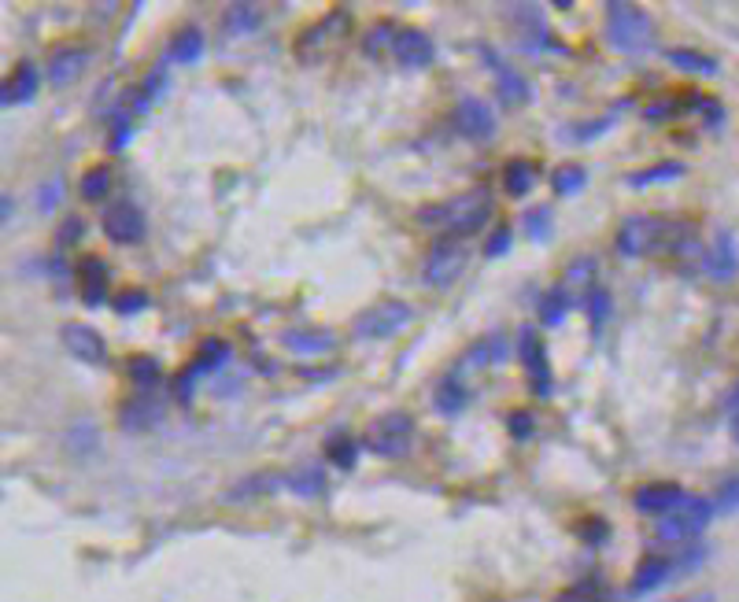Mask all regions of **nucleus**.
<instances>
[{"mask_svg":"<svg viewBox=\"0 0 739 602\" xmlns=\"http://www.w3.org/2000/svg\"><path fill=\"white\" fill-rule=\"evenodd\" d=\"M496 211V200L488 189H470V193L455 196L451 204L444 207H433V211H422V222H437V226L451 229V233H462V237H470V233H481L488 226V218Z\"/></svg>","mask_w":739,"mask_h":602,"instance_id":"obj_1","label":"nucleus"},{"mask_svg":"<svg viewBox=\"0 0 739 602\" xmlns=\"http://www.w3.org/2000/svg\"><path fill=\"white\" fill-rule=\"evenodd\" d=\"M606 41L618 52H647L651 49V41H655L651 15L643 12V8L610 0V4H606Z\"/></svg>","mask_w":739,"mask_h":602,"instance_id":"obj_2","label":"nucleus"},{"mask_svg":"<svg viewBox=\"0 0 739 602\" xmlns=\"http://www.w3.org/2000/svg\"><path fill=\"white\" fill-rule=\"evenodd\" d=\"M363 447L377 458H403L414 447V418L407 410H388L366 425Z\"/></svg>","mask_w":739,"mask_h":602,"instance_id":"obj_3","label":"nucleus"},{"mask_svg":"<svg viewBox=\"0 0 739 602\" xmlns=\"http://www.w3.org/2000/svg\"><path fill=\"white\" fill-rule=\"evenodd\" d=\"M717 506L703 495H688V503L680 506L677 514H666V518L655 521V536L662 543H684V540H695L699 532L710 525Z\"/></svg>","mask_w":739,"mask_h":602,"instance_id":"obj_4","label":"nucleus"},{"mask_svg":"<svg viewBox=\"0 0 739 602\" xmlns=\"http://www.w3.org/2000/svg\"><path fill=\"white\" fill-rule=\"evenodd\" d=\"M669 226L655 215H629L618 229V255L621 259H643L647 252H655L658 244H666Z\"/></svg>","mask_w":739,"mask_h":602,"instance_id":"obj_5","label":"nucleus"},{"mask_svg":"<svg viewBox=\"0 0 739 602\" xmlns=\"http://www.w3.org/2000/svg\"><path fill=\"white\" fill-rule=\"evenodd\" d=\"M411 303L403 300H381L374 307H366L359 318H355V337L363 340H385V337H396L400 329L411 326Z\"/></svg>","mask_w":739,"mask_h":602,"instance_id":"obj_6","label":"nucleus"},{"mask_svg":"<svg viewBox=\"0 0 739 602\" xmlns=\"http://www.w3.org/2000/svg\"><path fill=\"white\" fill-rule=\"evenodd\" d=\"M466 263H470L466 244L455 241V237H440V241L429 248V259H425V281H429L433 289H451L462 277Z\"/></svg>","mask_w":739,"mask_h":602,"instance_id":"obj_7","label":"nucleus"},{"mask_svg":"<svg viewBox=\"0 0 739 602\" xmlns=\"http://www.w3.org/2000/svg\"><path fill=\"white\" fill-rule=\"evenodd\" d=\"M104 237H108L111 244H141L145 241V215H141V207L134 204V200H111L108 207H104Z\"/></svg>","mask_w":739,"mask_h":602,"instance_id":"obj_8","label":"nucleus"},{"mask_svg":"<svg viewBox=\"0 0 739 602\" xmlns=\"http://www.w3.org/2000/svg\"><path fill=\"white\" fill-rule=\"evenodd\" d=\"M518 359L521 370L529 374L536 396H551V362H547V344L540 340L533 326L518 329Z\"/></svg>","mask_w":739,"mask_h":602,"instance_id":"obj_9","label":"nucleus"},{"mask_svg":"<svg viewBox=\"0 0 739 602\" xmlns=\"http://www.w3.org/2000/svg\"><path fill=\"white\" fill-rule=\"evenodd\" d=\"M392 56H396V63L407 67V71H422V67L433 63L437 45H433V37L425 34V30H418V26H400V30H396V41H392Z\"/></svg>","mask_w":739,"mask_h":602,"instance_id":"obj_10","label":"nucleus"},{"mask_svg":"<svg viewBox=\"0 0 739 602\" xmlns=\"http://www.w3.org/2000/svg\"><path fill=\"white\" fill-rule=\"evenodd\" d=\"M688 503V492L673 481H658V484H643L632 495V506L640 514H651V518H666V514H677L680 506Z\"/></svg>","mask_w":739,"mask_h":602,"instance_id":"obj_11","label":"nucleus"},{"mask_svg":"<svg viewBox=\"0 0 739 602\" xmlns=\"http://www.w3.org/2000/svg\"><path fill=\"white\" fill-rule=\"evenodd\" d=\"M60 337H63V348L71 351L78 362H85V366H104V362H108V344H104V337H100L93 326H85V322H67V326L60 329Z\"/></svg>","mask_w":739,"mask_h":602,"instance_id":"obj_12","label":"nucleus"},{"mask_svg":"<svg viewBox=\"0 0 739 602\" xmlns=\"http://www.w3.org/2000/svg\"><path fill=\"white\" fill-rule=\"evenodd\" d=\"M455 130L470 141H492L496 137V115L481 97H466L455 104Z\"/></svg>","mask_w":739,"mask_h":602,"instance_id":"obj_13","label":"nucleus"},{"mask_svg":"<svg viewBox=\"0 0 739 602\" xmlns=\"http://www.w3.org/2000/svg\"><path fill=\"white\" fill-rule=\"evenodd\" d=\"M477 52H481V60L496 71V93H499L503 104H529V100H533V85L525 82V74H518L514 67H507V63L499 60L488 45H477Z\"/></svg>","mask_w":739,"mask_h":602,"instance_id":"obj_14","label":"nucleus"},{"mask_svg":"<svg viewBox=\"0 0 739 602\" xmlns=\"http://www.w3.org/2000/svg\"><path fill=\"white\" fill-rule=\"evenodd\" d=\"M163 414H167V403H163L156 392H141V396L130 399V403L119 410V425L126 433H148V429H156V425L163 422Z\"/></svg>","mask_w":739,"mask_h":602,"instance_id":"obj_15","label":"nucleus"},{"mask_svg":"<svg viewBox=\"0 0 739 602\" xmlns=\"http://www.w3.org/2000/svg\"><path fill=\"white\" fill-rule=\"evenodd\" d=\"M348 30H352V12H329L322 23H315L311 30H303L296 49H300V56H307V49H318V56H322V52L333 49Z\"/></svg>","mask_w":739,"mask_h":602,"instance_id":"obj_16","label":"nucleus"},{"mask_svg":"<svg viewBox=\"0 0 739 602\" xmlns=\"http://www.w3.org/2000/svg\"><path fill=\"white\" fill-rule=\"evenodd\" d=\"M703 270L714 281H732V277L739 274V248H736V237L732 233H717L714 244L703 252Z\"/></svg>","mask_w":739,"mask_h":602,"instance_id":"obj_17","label":"nucleus"},{"mask_svg":"<svg viewBox=\"0 0 739 602\" xmlns=\"http://www.w3.org/2000/svg\"><path fill=\"white\" fill-rule=\"evenodd\" d=\"M673 569H677L673 558H666V554H647L640 566H636V573H632L629 595L632 599H643V595L658 591L669 577H673Z\"/></svg>","mask_w":739,"mask_h":602,"instance_id":"obj_18","label":"nucleus"},{"mask_svg":"<svg viewBox=\"0 0 739 602\" xmlns=\"http://www.w3.org/2000/svg\"><path fill=\"white\" fill-rule=\"evenodd\" d=\"M37 85H41V74L30 60H23L8 74V82H4V93H0V104L4 108H15V104H30L37 97Z\"/></svg>","mask_w":739,"mask_h":602,"instance_id":"obj_19","label":"nucleus"},{"mask_svg":"<svg viewBox=\"0 0 739 602\" xmlns=\"http://www.w3.org/2000/svg\"><path fill=\"white\" fill-rule=\"evenodd\" d=\"M78 281H82V303L85 307H100L108 296V266L97 255H85L78 263Z\"/></svg>","mask_w":739,"mask_h":602,"instance_id":"obj_20","label":"nucleus"},{"mask_svg":"<svg viewBox=\"0 0 739 602\" xmlns=\"http://www.w3.org/2000/svg\"><path fill=\"white\" fill-rule=\"evenodd\" d=\"M281 344L292 351V355H326V351H333V344H337V337L329 333V329H285L281 333Z\"/></svg>","mask_w":739,"mask_h":602,"instance_id":"obj_21","label":"nucleus"},{"mask_svg":"<svg viewBox=\"0 0 739 602\" xmlns=\"http://www.w3.org/2000/svg\"><path fill=\"white\" fill-rule=\"evenodd\" d=\"M89 67V49L82 45H71V49H60L49 60V82L52 85H71L78 74Z\"/></svg>","mask_w":739,"mask_h":602,"instance_id":"obj_22","label":"nucleus"},{"mask_svg":"<svg viewBox=\"0 0 739 602\" xmlns=\"http://www.w3.org/2000/svg\"><path fill=\"white\" fill-rule=\"evenodd\" d=\"M204 56V30L193 23H185L178 34L167 41V60L170 63H196Z\"/></svg>","mask_w":739,"mask_h":602,"instance_id":"obj_23","label":"nucleus"},{"mask_svg":"<svg viewBox=\"0 0 739 602\" xmlns=\"http://www.w3.org/2000/svg\"><path fill=\"white\" fill-rule=\"evenodd\" d=\"M285 488L296 492L300 499L322 495L326 492V470H322L318 462H300V466H292V470L285 473Z\"/></svg>","mask_w":739,"mask_h":602,"instance_id":"obj_24","label":"nucleus"},{"mask_svg":"<svg viewBox=\"0 0 739 602\" xmlns=\"http://www.w3.org/2000/svg\"><path fill=\"white\" fill-rule=\"evenodd\" d=\"M263 26V8L255 4H230L222 12V37H248Z\"/></svg>","mask_w":739,"mask_h":602,"instance_id":"obj_25","label":"nucleus"},{"mask_svg":"<svg viewBox=\"0 0 739 602\" xmlns=\"http://www.w3.org/2000/svg\"><path fill=\"white\" fill-rule=\"evenodd\" d=\"M666 60L684 74H695V78H714L721 71V60L717 56H706L699 49H666Z\"/></svg>","mask_w":739,"mask_h":602,"instance_id":"obj_26","label":"nucleus"},{"mask_svg":"<svg viewBox=\"0 0 739 602\" xmlns=\"http://www.w3.org/2000/svg\"><path fill=\"white\" fill-rule=\"evenodd\" d=\"M433 403H437V410L444 414V418H459L462 410H466V403H470V392H466V385H462V377L459 374L440 377Z\"/></svg>","mask_w":739,"mask_h":602,"instance_id":"obj_27","label":"nucleus"},{"mask_svg":"<svg viewBox=\"0 0 739 602\" xmlns=\"http://www.w3.org/2000/svg\"><path fill=\"white\" fill-rule=\"evenodd\" d=\"M570 307H573V289L566 285V281H558V285L547 289L544 300H540V322H544L547 329L562 326V322H566V314H570Z\"/></svg>","mask_w":739,"mask_h":602,"instance_id":"obj_28","label":"nucleus"},{"mask_svg":"<svg viewBox=\"0 0 739 602\" xmlns=\"http://www.w3.org/2000/svg\"><path fill=\"white\" fill-rule=\"evenodd\" d=\"M359 447H363V440H355L352 433L337 429V433L326 440V458L333 462V466H340V470H355V462H359Z\"/></svg>","mask_w":739,"mask_h":602,"instance_id":"obj_29","label":"nucleus"},{"mask_svg":"<svg viewBox=\"0 0 739 602\" xmlns=\"http://www.w3.org/2000/svg\"><path fill=\"white\" fill-rule=\"evenodd\" d=\"M503 189H507V196H529L536 189V167L529 163V159H514V163H507V170H503Z\"/></svg>","mask_w":739,"mask_h":602,"instance_id":"obj_30","label":"nucleus"},{"mask_svg":"<svg viewBox=\"0 0 739 602\" xmlns=\"http://www.w3.org/2000/svg\"><path fill=\"white\" fill-rule=\"evenodd\" d=\"M274 488H285V473H255L248 481L233 484V492L226 495L230 503H241V499H255V495H267Z\"/></svg>","mask_w":739,"mask_h":602,"instance_id":"obj_31","label":"nucleus"},{"mask_svg":"<svg viewBox=\"0 0 739 602\" xmlns=\"http://www.w3.org/2000/svg\"><path fill=\"white\" fill-rule=\"evenodd\" d=\"M677 178H684V163L669 159V163H655V167L629 174L625 185H632V189H647V185H662V181H677Z\"/></svg>","mask_w":739,"mask_h":602,"instance_id":"obj_32","label":"nucleus"},{"mask_svg":"<svg viewBox=\"0 0 739 602\" xmlns=\"http://www.w3.org/2000/svg\"><path fill=\"white\" fill-rule=\"evenodd\" d=\"M226 359H230V344L219 337H207L204 344H200V351H196V359L189 362V370L200 377V374H207V370H219Z\"/></svg>","mask_w":739,"mask_h":602,"instance_id":"obj_33","label":"nucleus"},{"mask_svg":"<svg viewBox=\"0 0 739 602\" xmlns=\"http://www.w3.org/2000/svg\"><path fill=\"white\" fill-rule=\"evenodd\" d=\"M584 311H588L592 333L599 337L606 326V318H610V292H606V285H592V289L584 292Z\"/></svg>","mask_w":739,"mask_h":602,"instance_id":"obj_34","label":"nucleus"},{"mask_svg":"<svg viewBox=\"0 0 739 602\" xmlns=\"http://www.w3.org/2000/svg\"><path fill=\"white\" fill-rule=\"evenodd\" d=\"M130 377H134V385L141 392H156V385L163 381V366L152 355H134L130 359Z\"/></svg>","mask_w":739,"mask_h":602,"instance_id":"obj_35","label":"nucleus"},{"mask_svg":"<svg viewBox=\"0 0 739 602\" xmlns=\"http://www.w3.org/2000/svg\"><path fill=\"white\" fill-rule=\"evenodd\" d=\"M588 185V170L577 167V163H566V167H558L555 174H551V189H555V196H577Z\"/></svg>","mask_w":739,"mask_h":602,"instance_id":"obj_36","label":"nucleus"},{"mask_svg":"<svg viewBox=\"0 0 739 602\" xmlns=\"http://www.w3.org/2000/svg\"><path fill=\"white\" fill-rule=\"evenodd\" d=\"M111 189V170L108 167H89L82 174V181H78V193H82V200H104Z\"/></svg>","mask_w":739,"mask_h":602,"instance_id":"obj_37","label":"nucleus"},{"mask_svg":"<svg viewBox=\"0 0 739 602\" xmlns=\"http://www.w3.org/2000/svg\"><path fill=\"white\" fill-rule=\"evenodd\" d=\"M396 30L400 26H392V23H377L370 34L363 37V52H366V60H377L381 52H392V41H396Z\"/></svg>","mask_w":739,"mask_h":602,"instance_id":"obj_38","label":"nucleus"},{"mask_svg":"<svg viewBox=\"0 0 739 602\" xmlns=\"http://www.w3.org/2000/svg\"><path fill=\"white\" fill-rule=\"evenodd\" d=\"M152 303V296H148L145 289H126L119 292L115 300H111V307H115V314H122V318H130V314H141Z\"/></svg>","mask_w":739,"mask_h":602,"instance_id":"obj_39","label":"nucleus"},{"mask_svg":"<svg viewBox=\"0 0 739 602\" xmlns=\"http://www.w3.org/2000/svg\"><path fill=\"white\" fill-rule=\"evenodd\" d=\"M558 602H606V588L599 580H581L577 588H570L566 595H558Z\"/></svg>","mask_w":739,"mask_h":602,"instance_id":"obj_40","label":"nucleus"},{"mask_svg":"<svg viewBox=\"0 0 739 602\" xmlns=\"http://www.w3.org/2000/svg\"><path fill=\"white\" fill-rule=\"evenodd\" d=\"M525 233H529L533 241H547V237H551V211H547L544 204L533 207V211L525 215Z\"/></svg>","mask_w":739,"mask_h":602,"instance_id":"obj_41","label":"nucleus"},{"mask_svg":"<svg viewBox=\"0 0 739 602\" xmlns=\"http://www.w3.org/2000/svg\"><path fill=\"white\" fill-rule=\"evenodd\" d=\"M60 200H63V178H52L49 185L37 189V211H41V215H52Z\"/></svg>","mask_w":739,"mask_h":602,"instance_id":"obj_42","label":"nucleus"},{"mask_svg":"<svg viewBox=\"0 0 739 602\" xmlns=\"http://www.w3.org/2000/svg\"><path fill=\"white\" fill-rule=\"evenodd\" d=\"M717 510H725V514H736L739 510V477H728L721 488H717Z\"/></svg>","mask_w":739,"mask_h":602,"instance_id":"obj_43","label":"nucleus"},{"mask_svg":"<svg viewBox=\"0 0 739 602\" xmlns=\"http://www.w3.org/2000/svg\"><path fill=\"white\" fill-rule=\"evenodd\" d=\"M510 244H514V229L499 226L496 233H492V237L485 241V255H488V259H499V255L510 252Z\"/></svg>","mask_w":739,"mask_h":602,"instance_id":"obj_44","label":"nucleus"},{"mask_svg":"<svg viewBox=\"0 0 739 602\" xmlns=\"http://www.w3.org/2000/svg\"><path fill=\"white\" fill-rule=\"evenodd\" d=\"M614 126V119H595V122H581V126H570V137L566 141H592V137H599V133H606Z\"/></svg>","mask_w":739,"mask_h":602,"instance_id":"obj_45","label":"nucleus"},{"mask_svg":"<svg viewBox=\"0 0 739 602\" xmlns=\"http://www.w3.org/2000/svg\"><path fill=\"white\" fill-rule=\"evenodd\" d=\"M536 429V418L529 410H518V414H510V433L518 436V440H529Z\"/></svg>","mask_w":739,"mask_h":602,"instance_id":"obj_46","label":"nucleus"},{"mask_svg":"<svg viewBox=\"0 0 739 602\" xmlns=\"http://www.w3.org/2000/svg\"><path fill=\"white\" fill-rule=\"evenodd\" d=\"M82 233H85L82 218H78V215H71V218H67V222H63V226H60V233H56V241H60V248H67V244H74V241H78V237H82Z\"/></svg>","mask_w":739,"mask_h":602,"instance_id":"obj_47","label":"nucleus"},{"mask_svg":"<svg viewBox=\"0 0 739 602\" xmlns=\"http://www.w3.org/2000/svg\"><path fill=\"white\" fill-rule=\"evenodd\" d=\"M67 444H71V451H85V447H93V444H97L93 425L85 422V425H78V429H71V440H67Z\"/></svg>","mask_w":739,"mask_h":602,"instance_id":"obj_48","label":"nucleus"},{"mask_svg":"<svg viewBox=\"0 0 739 602\" xmlns=\"http://www.w3.org/2000/svg\"><path fill=\"white\" fill-rule=\"evenodd\" d=\"M163 85H167V74H163V71H148L145 74V85H141V97L156 100L159 93H163Z\"/></svg>","mask_w":739,"mask_h":602,"instance_id":"obj_49","label":"nucleus"},{"mask_svg":"<svg viewBox=\"0 0 739 602\" xmlns=\"http://www.w3.org/2000/svg\"><path fill=\"white\" fill-rule=\"evenodd\" d=\"M126 137H130V115L119 111V115H115V130H111V148H122L126 145Z\"/></svg>","mask_w":739,"mask_h":602,"instance_id":"obj_50","label":"nucleus"},{"mask_svg":"<svg viewBox=\"0 0 739 602\" xmlns=\"http://www.w3.org/2000/svg\"><path fill=\"white\" fill-rule=\"evenodd\" d=\"M581 536H584L588 543H599V540H606V536H610V529H606V521L588 518V525L581 529Z\"/></svg>","mask_w":739,"mask_h":602,"instance_id":"obj_51","label":"nucleus"},{"mask_svg":"<svg viewBox=\"0 0 739 602\" xmlns=\"http://www.w3.org/2000/svg\"><path fill=\"white\" fill-rule=\"evenodd\" d=\"M706 122H710V126H717V122H721V104H717V100H710L706 97Z\"/></svg>","mask_w":739,"mask_h":602,"instance_id":"obj_52","label":"nucleus"},{"mask_svg":"<svg viewBox=\"0 0 739 602\" xmlns=\"http://www.w3.org/2000/svg\"><path fill=\"white\" fill-rule=\"evenodd\" d=\"M739 410V385L732 388V392H728V399H725V414H736Z\"/></svg>","mask_w":739,"mask_h":602,"instance_id":"obj_53","label":"nucleus"},{"mask_svg":"<svg viewBox=\"0 0 739 602\" xmlns=\"http://www.w3.org/2000/svg\"><path fill=\"white\" fill-rule=\"evenodd\" d=\"M728 425H732V440L739 444V410L736 414H728Z\"/></svg>","mask_w":739,"mask_h":602,"instance_id":"obj_54","label":"nucleus"},{"mask_svg":"<svg viewBox=\"0 0 739 602\" xmlns=\"http://www.w3.org/2000/svg\"><path fill=\"white\" fill-rule=\"evenodd\" d=\"M684 602H714V595H710V591H703V595H691V599H684Z\"/></svg>","mask_w":739,"mask_h":602,"instance_id":"obj_55","label":"nucleus"}]
</instances>
